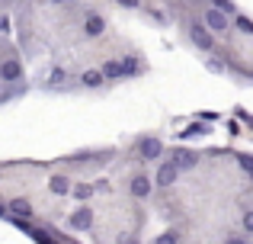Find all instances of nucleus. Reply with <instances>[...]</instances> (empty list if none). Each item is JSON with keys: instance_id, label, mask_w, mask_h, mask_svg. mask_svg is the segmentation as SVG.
Instances as JSON below:
<instances>
[{"instance_id": "obj_1", "label": "nucleus", "mask_w": 253, "mask_h": 244, "mask_svg": "<svg viewBox=\"0 0 253 244\" xmlns=\"http://www.w3.org/2000/svg\"><path fill=\"white\" fill-rule=\"evenodd\" d=\"M189 39H192V45H196L199 51H211V49H215V32H209L202 23L189 26Z\"/></svg>"}, {"instance_id": "obj_2", "label": "nucleus", "mask_w": 253, "mask_h": 244, "mask_svg": "<svg viewBox=\"0 0 253 244\" xmlns=\"http://www.w3.org/2000/svg\"><path fill=\"white\" fill-rule=\"evenodd\" d=\"M205 29L209 32H228V26H231V19H228V13H221L218 6H211V10H205Z\"/></svg>"}, {"instance_id": "obj_3", "label": "nucleus", "mask_w": 253, "mask_h": 244, "mask_svg": "<svg viewBox=\"0 0 253 244\" xmlns=\"http://www.w3.org/2000/svg\"><path fill=\"white\" fill-rule=\"evenodd\" d=\"M131 196H135V199H148L151 196V190H154V180H151L148 174H135L131 177Z\"/></svg>"}, {"instance_id": "obj_4", "label": "nucleus", "mask_w": 253, "mask_h": 244, "mask_svg": "<svg viewBox=\"0 0 253 244\" xmlns=\"http://www.w3.org/2000/svg\"><path fill=\"white\" fill-rule=\"evenodd\" d=\"M19 77H23V64H19V61L10 58V61L0 64V81H3V84H16Z\"/></svg>"}, {"instance_id": "obj_5", "label": "nucleus", "mask_w": 253, "mask_h": 244, "mask_svg": "<svg viewBox=\"0 0 253 244\" xmlns=\"http://www.w3.org/2000/svg\"><path fill=\"white\" fill-rule=\"evenodd\" d=\"M176 177H179V170H176V164L167 161V164H161V170H157V187H173L176 183Z\"/></svg>"}, {"instance_id": "obj_6", "label": "nucleus", "mask_w": 253, "mask_h": 244, "mask_svg": "<svg viewBox=\"0 0 253 244\" xmlns=\"http://www.w3.org/2000/svg\"><path fill=\"white\" fill-rule=\"evenodd\" d=\"M90 225H93V212L90 209H77V212L68 219V228H74V232H86Z\"/></svg>"}, {"instance_id": "obj_7", "label": "nucleus", "mask_w": 253, "mask_h": 244, "mask_svg": "<svg viewBox=\"0 0 253 244\" xmlns=\"http://www.w3.org/2000/svg\"><path fill=\"white\" fill-rule=\"evenodd\" d=\"M173 164H176V170H192L199 164V154L196 151H173Z\"/></svg>"}, {"instance_id": "obj_8", "label": "nucleus", "mask_w": 253, "mask_h": 244, "mask_svg": "<svg viewBox=\"0 0 253 244\" xmlns=\"http://www.w3.org/2000/svg\"><path fill=\"white\" fill-rule=\"evenodd\" d=\"M84 32H86V36H103V32H106V19L99 16V13H86Z\"/></svg>"}, {"instance_id": "obj_9", "label": "nucleus", "mask_w": 253, "mask_h": 244, "mask_svg": "<svg viewBox=\"0 0 253 244\" xmlns=\"http://www.w3.org/2000/svg\"><path fill=\"white\" fill-rule=\"evenodd\" d=\"M161 151H164V145L157 142V138H144L141 148H138V154H141L144 161H154V157H161Z\"/></svg>"}, {"instance_id": "obj_10", "label": "nucleus", "mask_w": 253, "mask_h": 244, "mask_svg": "<svg viewBox=\"0 0 253 244\" xmlns=\"http://www.w3.org/2000/svg\"><path fill=\"white\" fill-rule=\"evenodd\" d=\"M6 212H10L13 219H29V215H32V206L26 199H10V202H6Z\"/></svg>"}, {"instance_id": "obj_11", "label": "nucleus", "mask_w": 253, "mask_h": 244, "mask_svg": "<svg viewBox=\"0 0 253 244\" xmlns=\"http://www.w3.org/2000/svg\"><path fill=\"white\" fill-rule=\"evenodd\" d=\"M144 71V64L138 58H122V77H138Z\"/></svg>"}, {"instance_id": "obj_12", "label": "nucleus", "mask_w": 253, "mask_h": 244, "mask_svg": "<svg viewBox=\"0 0 253 244\" xmlns=\"http://www.w3.org/2000/svg\"><path fill=\"white\" fill-rule=\"evenodd\" d=\"M81 84H84V87H103V84H106V77L103 74H99V71L96 68H90V71H84V77H81Z\"/></svg>"}, {"instance_id": "obj_13", "label": "nucleus", "mask_w": 253, "mask_h": 244, "mask_svg": "<svg viewBox=\"0 0 253 244\" xmlns=\"http://www.w3.org/2000/svg\"><path fill=\"white\" fill-rule=\"evenodd\" d=\"M99 74H103L106 81H119V77H122V61H106L103 68H99Z\"/></svg>"}, {"instance_id": "obj_14", "label": "nucleus", "mask_w": 253, "mask_h": 244, "mask_svg": "<svg viewBox=\"0 0 253 244\" xmlns=\"http://www.w3.org/2000/svg\"><path fill=\"white\" fill-rule=\"evenodd\" d=\"M68 71H64V68H55V71H51V77H48V81H45V87H48V90H55V87H64V84H68Z\"/></svg>"}, {"instance_id": "obj_15", "label": "nucleus", "mask_w": 253, "mask_h": 244, "mask_svg": "<svg viewBox=\"0 0 253 244\" xmlns=\"http://www.w3.org/2000/svg\"><path fill=\"white\" fill-rule=\"evenodd\" d=\"M51 190H55V193H68V190H71L68 177H61V174H58V177H51Z\"/></svg>"}, {"instance_id": "obj_16", "label": "nucleus", "mask_w": 253, "mask_h": 244, "mask_svg": "<svg viewBox=\"0 0 253 244\" xmlns=\"http://www.w3.org/2000/svg\"><path fill=\"white\" fill-rule=\"evenodd\" d=\"M29 235H32V238H36L39 244H58V241H55V238H51V235H48V232H39V228H32V225H29Z\"/></svg>"}, {"instance_id": "obj_17", "label": "nucleus", "mask_w": 253, "mask_h": 244, "mask_svg": "<svg viewBox=\"0 0 253 244\" xmlns=\"http://www.w3.org/2000/svg\"><path fill=\"white\" fill-rule=\"evenodd\" d=\"M154 244H179V235H176V232H164Z\"/></svg>"}, {"instance_id": "obj_18", "label": "nucleus", "mask_w": 253, "mask_h": 244, "mask_svg": "<svg viewBox=\"0 0 253 244\" xmlns=\"http://www.w3.org/2000/svg\"><path fill=\"white\" fill-rule=\"evenodd\" d=\"M237 29H241V32H253V19L250 16H237Z\"/></svg>"}, {"instance_id": "obj_19", "label": "nucleus", "mask_w": 253, "mask_h": 244, "mask_svg": "<svg viewBox=\"0 0 253 244\" xmlns=\"http://www.w3.org/2000/svg\"><path fill=\"white\" fill-rule=\"evenodd\" d=\"M237 164H241V167H244V170H247V174L253 177V157H247V154H241V157H237Z\"/></svg>"}, {"instance_id": "obj_20", "label": "nucleus", "mask_w": 253, "mask_h": 244, "mask_svg": "<svg viewBox=\"0 0 253 244\" xmlns=\"http://www.w3.org/2000/svg\"><path fill=\"white\" fill-rule=\"evenodd\" d=\"M215 6L221 13H234V3H231V0H215Z\"/></svg>"}, {"instance_id": "obj_21", "label": "nucleus", "mask_w": 253, "mask_h": 244, "mask_svg": "<svg viewBox=\"0 0 253 244\" xmlns=\"http://www.w3.org/2000/svg\"><path fill=\"white\" fill-rule=\"evenodd\" d=\"M119 6H128V10H138V6H141V0H119Z\"/></svg>"}, {"instance_id": "obj_22", "label": "nucleus", "mask_w": 253, "mask_h": 244, "mask_svg": "<svg viewBox=\"0 0 253 244\" xmlns=\"http://www.w3.org/2000/svg\"><path fill=\"white\" fill-rule=\"evenodd\" d=\"M74 193H77V199H86V196H90V193H93V190H90V187H77V190H74Z\"/></svg>"}, {"instance_id": "obj_23", "label": "nucleus", "mask_w": 253, "mask_h": 244, "mask_svg": "<svg viewBox=\"0 0 253 244\" xmlns=\"http://www.w3.org/2000/svg\"><path fill=\"white\" fill-rule=\"evenodd\" d=\"M3 32H10V19H6L3 13H0V36H3Z\"/></svg>"}, {"instance_id": "obj_24", "label": "nucleus", "mask_w": 253, "mask_h": 244, "mask_svg": "<svg viewBox=\"0 0 253 244\" xmlns=\"http://www.w3.org/2000/svg\"><path fill=\"white\" fill-rule=\"evenodd\" d=\"M244 228H247V232H253V209H250L247 215H244Z\"/></svg>"}, {"instance_id": "obj_25", "label": "nucleus", "mask_w": 253, "mask_h": 244, "mask_svg": "<svg viewBox=\"0 0 253 244\" xmlns=\"http://www.w3.org/2000/svg\"><path fill=\"white\" fill-rule=\"evenodd\" d=\"M3 212H6V206H3V202H0V215H3Z\"/></svg>"}, {"instance_id": "obj_26", "label": "nucleus", "mask_w": 253, "mask_h": 244, "mask_svg": "<svg viewBox=\"0 0 253 244\" xmlns=\"http://www.w3.org/2000/svg\"><path fill=\"white\" fill-rule=\"evenodd\" d=\"M48 3H61V0H48Z\"/></svg>"}, {"instance_id": "obj_27", "label": "nucleus", "mask_w": 253, "mask_h": 244, "mask_svg": "<svg viewBox=\"0 0 253 244\" xmlns=\"http://www.w3.org/2000/svg\"><path fill=\"white\" fill-rule=\"evenodd\" d=\"M231 244H244V241H231Z\"/></svg>"}]
</instances>
